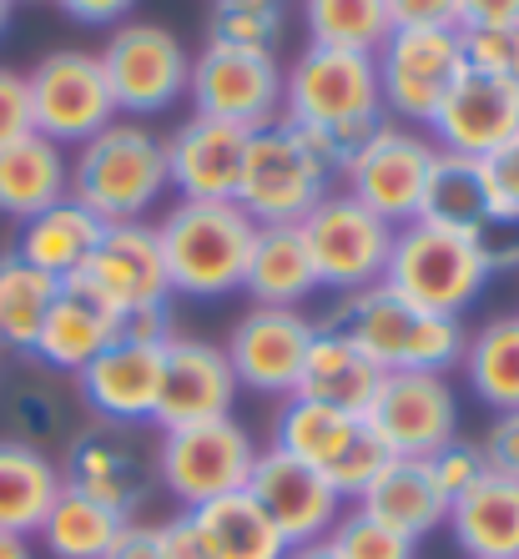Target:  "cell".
Returning a JSON list of instances; mask_svg holds the SVG:
<instances>
[{"label":"cell","instance_id":"obj_16","mask_svg":"<svg viewBox=\"0 0 519 559\" xmlns=\"http://www.w3.org/2000/svg\"><path fill=\"white\" fill-rule=\"evenodd\" d=\"M71 283H81L96 302H106L121 323L167 312V302H172L167 258H162V242H156L152 222H117V227H106L92 262Z\"/></svg>","mask_w":519,"mask_h":559},{"label":"cell","instance_id":"obj_22","mask_svg":"<svg viewBox=\"0 0 519 559\" xmlns=\"http://www.w3.org/2000/svg\"><path fill=\"white\" fill-rule=\"evenodd\" d=\"M247 495L258 499V509L283 530L287 545H312V539H328V530L343 514V499L338 489L312 474L308 464H298L283 449H258V464L247 474Z\"/></svg>","mask_w":519,"mask_h":559},{"label":"cell","instance_id":"obj_25","mask_svg":"<svg viewBox=\"0 0 519 559\" xmlns=\"http://www.w3.org/2000/svg\"><path fill=\"white\" fill-rule=\"evenodd\" d=\"M444 530L469 559H519V479L484 468V479L449 504Z\"/></svg>","mask_w":519,"mask_h":559},{"label":"cell","instance_id":"obj_12","mask_svg":"<svg viewBox=\"0 0 519 559\" xmlns=\"http://www.w3.org/2000/svg\"><path fill=\"white\" fill-rule=\"evenodd\" d=\"M303 248L312 258V273H318V287H333L343 298L364 293V287L384 283V267H389L393 252V233L384 217L353 202L349 192H328L308 217L298 222Z\"/></svg>","mask_w":519,"mask_h":559},{"label":"cell","instance_id":"obj_32","mask_svg":"<svg viewBox=\"0 0 519 559\" xmlns=\"http://www.w3.org/2000/svg\"><path fill=\"white\" fill-rule=\"evenodd\" d=\"M489 217H494V192H489V171H484L480 156H459V152L434 156L418 222H434V227L474 237Z\"/></svg>","mask_w":519,"mask_h":559},{"label":"cell","instance_id":"obj_15","mask_svg":"<svg viewBox=\"0 0 519 559\" xmlns=\"http://www.w3.org/2000/svg\"><path fill=\"white\" fill-rule=\"evenodd\" d=\"M192 117L227 121L243 131H262L283 117V66L273 51H247V46H202L192 56L187 81Z\"/></svg>","mask_w":519,"mask_h":559},{"label":"cell","instance_id":"obj_27","mask_svg":"<svg viewBox=\"0 0 519 559\" xmlns=\"http://www.w3.org/2000/svg\"><path fill=\"white\" fill-rule=\"evenodd\" d=\"M358 509L374 514L378 524H389L403 539H414V545L424 534L449 524V499L434 484L424 459H389V464L378 468V479L358 495Z\"/></svg>","mask_w":519,"mask_h":559},{"label":"cell","instance_id":"obj_23","mask_svg":"<svg viewBox=\"0 0 519 559\" xmlns=\"http://www.w3.org/2000/svg\"><path fill=\"white\" fill-rule=\"evenodd\" d=\"M247 136L252 131L227 127V121L187 117L167 136V182L182 202H237L247 162Z\"/></svg>","mask_w":519,"mask_h":559},{"label":"cell","instance_id":"obj_41","mask_svg":"<svg viewBox=\"0 0 519 559\" xmlns=\"http://www.w3.org/2000/svg\"><path fill=\"white\" fill-rule=\"evenodd\" d=\"M464 66L499 81H519V26H459Z\"/></svg>","mask_w":519,"mask_h":559},{"label":"cell","instance_id":"obj_39","mask_svg":"<svg viewBox=\"0 0 519 559\" xmlns=\"http://www.w3.org/2000/svg\"><path fill=\"white\" fill-rule=\"evenodd\" d=\"M11 439H26L36 443V449H46L51 439H66V393L56 389V383H46V378H21L11 389Z\"/></svg>","mask_w":519,"mask_h":559},{"label":"cell","instance_id":"obj_33","mask_svg":"<svg viewBox=\"0 0 519 559\" xmlns=\"http://www.w3.org/2000/svg\"><path fill=\"white\" fill-rule=\"evenodd\" d=\"M464 383L494 414H519V312H499L464 343Z\"/></svg>","mask_w":519,"mask_h":559},{"label":"cell","instance_id":"obj_24","mask_svg":"<svg viewBox=\"0 0 519 559\" xmlns=\"http://www.w3.org/2000/svg\"><path fill=\"white\" fill-rule=\"evenodd\" d=\"M121 328L127 323H121L117 312L106 308V302H96L81 283H61V293H56L51 312H46V323H40V333H36L31 358H36L46 373L76 378L106 343L117 338Z\"/></svg>","mask_w":519,"mask_h":559},{"label":"cell","instance_id":"obj_30","mask_svg":"<svg viewBox=\"0 0 519 559\" xmlns=\"http://www.w3.org/2000/svg\"><path fill=\"white\" fill-rule=\"evenodd\" d=\"M243 293L252 298V308H303L318 293V273H312L298 227H258L252 252H247Z\"/></svg>","mask_w":519,"mask_h":559},{"label":"cell","instance_id":"obj_34","mask_svg":"<svg viewBox=\"0 0 519 559\" xmlns=\"http://www.w3.org/2000/svg\"><path fill=\"white\" fill-rule=\"evenodd\" d=\"M202 534L212 545V559H287V539L268 514L258 509V499L247 495H227V499H212V504L192 509Z\"/></svg>","mask_w":519,"mask_h":559},{"label":"cell","instance_id":"obj_28","mask_svg":"<svg viewBox=\"0 0 519 559\" xmlns=\"http://www.w3.org/2000/svg\"><path fill=\"white\" fill-rule=\"evenodd\" d=\"M71 197V156L66 146L46 142L40 131L0 146V217L31 222L36 212Z\"/></svg>","mask_w":519,"mask_h":559},{"label":"cell","instance_id":"obj_10","mask_svg":"<svg viewBox=\"0 0 519 559\" xmlns=\"http://www.w3.org/2000/svg\"><path fill=\"white\" fill-rule=\"evenodd\" d=\"M96 56H102L111 102L127 121L172 111L192 81V51L182 46V36L167 26H152V21H121Z\"/></svg>","mask_w":519,"mask_h":559},{"label":"cell","instance_id":"obj_17","mask_svg":"<svg viewBox=\"0 0 519 559\" xmlns=\"http://www.w3.org/2000/svg\"><path fill=\"white\" fill-rule=\"evenodd\" d=\"M364 418L389 459H428L459 439V393L449 373H384Z\"/></svg>","mask_w":519,"mask_h":559},{"label":"cell","instance_id":"obj_51","mask_svg":"<svg viewBox=\"0 0 519 559\" xmlns=\"http://www.w3.org/2000/svg\"><path fill=\"white\" fill-rule=\"evenodd\" d=\"M106 559H162V549H156V524L131 520L127 530L117 534V545L106 549Z\"/></svg>","mask_w":519,"mask_h":559},{"label":"cell","instance_id":"obj_19","mask_svg":"<svg viewBox=\"0 0 519 559\" xmlns=\"http://www.w3.org/2000/svg\"><path fill=\"white\" fill-rule=\"evenodd\" d=\"M312 333L318 323L303 308H247L222 348L233 364L237 389L258 393V399H293Z\"/></svg>","mask_w":519,"mask_h":559},{"label":"cell","instance_id":"obj_48","mask_svg":"<svg viewBox=\"0 0 519 559\" xmlns=\"http://www.w3.org/2000/svg\"><path fill=\"white\" fill-rule=\"evenodd\" d=\"M389 21L399 26H444L459 31V0H389Z\"/></svg>","mask_w":519,"mask_h":559},{"label":"cell","instance_id":"obj_45","mask_svg":"<svg viewBox=\"0 0 519 559\" xmlns=\"http://www.w3.org/2000/svg\"><path fill=\"white\" fill-rule=\"evenodd\" d=\"M156 549H162V559H212V545L192 509H182L177 520L156 524Z\"/></svg>","mask_w":519,"mask_h":559},{"label":"cell","instance_id":"obj_21","mask_svg":"<svg viewBox=\"0 0 519 559\" xmlns=\"http://www.w3.org/2000/svg\"><path fill=\"white\" fill-rule=\"evenodd\" d=\"M519 131V81H499L484 71H459L449 96L428 121V142L459 156H494Z\"/></svg>","mask_w":519,"mask_h":559},{"label":"cell","instance_id":"obj_6","mask_svg":"<svg viewBox=\"0 0 519 559\" xmlns=\"http://www.w3.org/2000/svg\"><path fill=\"white\" fill-rule=\"evenodd\" d=\"M484 283H489V267L469 233H449L434 222H409L393 233L384 287L409 298L414 308H428L439 318H464L480 302Z\"/></svg>","mask_w":519,"mask_h":559},{"label":"cell","instance_id":"obj_36","mask_svg":"<svg viewBox=\"0 0 519 559\" xmlns=\"http://www.w3.org/2000/svg\"><path fill=\"white\" fill-rule=\"evenodd\" d=\"M61 283L46 277L40 267H31L21 252H0V353H26L36 348V333L51 312Z\"/></svg>","mask_w":519,"mask_h":559},{"label":"cell","instance_id":"obj_53","mask_svg":"<svg viewBox=\"0 0 519 559\" xmlns=\"http://www.w3.org/2000/svg\"><path fill=\"white\" fill-rule=\"evenodd\" d=\"M287 559H338V555H333L328 539H312V545H293L287 549Z\"/></svg>","mask_w":519,"mask_h":559},{"label":"cell","instance_id":"obj_1","mask_svg":"<svg viewBox=\"0 0 519 559\" xmlns=\"http://www.w3.org/2000/svg\"><path fill=\"white\" fill-rule=\"evenodd\" d=\"M283 121L323 131L338 152V171H343V162L368 142V131L389 121L374 56L303 46L298 61L283 71Z\"/></svg>","mask_w":519,"mask_h":559},{"label":"cell","instance_id":"obj_5","mask_svg":"<svg viewBox=\"0 0 519 559\" xmlns=\"http://www.w3.org/2000/svg\"><path fill=\"white\" fill-rule=\"evenodd\" d=\"M252 237H258V222L237 202H177L156 222V242H162V258H167L172 293L202 302L237 293Z\"/></svg>","mask_w":519,"mask_h":559},{"label":"cell","instance_id":"obj_46","mask_svg":"<svg viewBox=\"0 0 519 559\" xmlns=\"http://www.w3.org/2000/svg\"><path fill=\"white\" fill-rule=\"evenodd\" d=\"M484 171H489L494 212H509V217H519V131L494 156H484Z\"/></svg>","mask_w":519,"mask_h":559},{"label":"cell","instance_id":"obj_50","mask_svg":"<svg viewBox=\"0 0 519 559\" xmlns=\"http://www.w3.org/2000/svg\"><path fill=\"white\" fill-rule=\"evenodd\" d=\"M459 26H519V0H459Z\"/></svg>","mask_w":519,"mask_h":559},{"label":"cell","instance_id":"obj_38","mask_svg":"<svg viewBox=\"0 0 519 559\" xmlns=\"http://www.w3.org/2000/svg\"><path fill=\"white\" fill-rule=\"evenodd\" d=\"M278 31H283V0H212V11H208L212 46L273 51Z\"/></svg>","mask_w":519,"mask_h":559},{"label":"cell","instance_id":"obj_35","mask_svg":"<svg viewBox=\"0 0 519 559\" xmlns=\"http://www.w3.org/2000/svg\"><path fill=\"white\" fill-rule=\"evenodd\" d=\"M131 520H121L117 509L96 504V499L61 489V499L51 504V514L40 520L36 539L51 559H106V549L117 545V534Z\"/></svg>","mask_w":519,"mask_h":559},{"label":"cell","instance_id":"obj_42","mask_svg":"<svg viewBox=\"0 0 519 559\" xmlns=\"http://www.w3.org/2000/svg\"><path fill=\"white\" fill-rule=\"evenodd\" d=\"M424 464H428V474H434V484L444 489V499H449V504H455V499L464 495L474 479H484V468H489V464H484V449L474 439H449L444 449H434Z\"/></svg>","mask_w":519,"mask_h":559},{"label":"cell","instance_id":"obj_52","mask_svg":"<svg viewBox=\"0 0 519 559\" xmlns=\"http://www.w3.org/2000/svg\"><path fill=\"white\" fill-rule=\"evenodd\" d=\"M0 559H36V549H31L26 534H5V530H0Z\"/></svg>","mask_w":519,"mask_h":559},{"label":"cell","instance_id":"obj_18","mask_svg":"<svg viewBox=\"0 0 519 559\" xmlns=\"http://www.w3.org/2000/svg\"><path fill=\"white\" fill-rule=\"evenodd\" d=\"M61 484L96 499V504L117 509L121 520H142L146 499L156 489V464L142 443L131 439V429L96 424V429H81L76 439H66Z\"/></svg>","mask_w":519,"mask_h":559},{"label":"cell","instance_id":"obj_7","mask_svg":"<svg viewBox=\"0 0 519 559\" xmlns=\"http://www.w3.org/2000/svg\"><path fill=\"white\" fill-rule=\"evenodd\" d=\"M273 449L323 474L338 499H353V504L378 479V468L389 464V449L374 439L364 414H343V408L308 404V399H283L273 418Z\"/></svg>","mask_w":519,"mask_h":559},{"label":"cell","instance_id":"obj_44","mask_svg":"<svg viewBox=\"0 0 519 559\" xmlns=\"http://www.w3.org/2000/svg\"><path fill=\"white\" fill-rule=\"evenodd\" d=\"M36 131V117H31V86H26V71H11L0 66V146L21 142Z\"/></svg>","mask_w":519,"mask_h":559},{"label":"cell","instance_id":"obj_47","mask_svg":"<svg viewBox=\"0 0 519 559\" xmlns=\"http://www.w3.org/2000/svg\"><path fill=\"white\" fill-rule=\"evenodd\" d=\"M480 449H484V464H489L494 474L519 479V414H499V418H494Z\"/></svg>","mask_w":519,"mask_h":559},{"label":"cell","instance_id":"obj_37","mask_svg":"<svg viewBox=\"0 0 519 559\" xmlns=\"http://www.w3.org/2000/svg\"><path fill=\"white\" fill-rule=\"evenodd\" d=\"M303 26H308V46L374 56L393 21L389 0H303Z\"/></svg>","mask_w":519,"mask_h":559},{"label":"cell","instance_id":"obj_8","mask_svg":"<svg viewBox=\"0 0 519 559\" xmlns=\"http://www.w3.org/2000/svg\"><path fill=\"white\" fill-rule=\"evenodd\" d=\"M167 338H172V312H152V318L127 323L76 373L81 404L92 408L102 424H117V429L152 424L156 389H162V343Z\"/></svg>","mask_w":519,"mask_h":559},{"label":"cell","instance_id":"obj_29","mask_svg":"<svg viewBox=\"0 0 519 559\" xmlns=\"http://www.w3.org/2000/svg\"><path fill=\"white\" fill-rule=\"evenodd\" d=\"M102 233H106V222L81 207L76 197H66L56 207L36 212L31 222H21L15 252H21L31 267H40L46 277H56V283H71V277L92 262Z\"/></svg>","mask_w":519,"mask_h":559},{"label":"cell","instance_id":"obj_11","mask_svg":"<svg viewBox=\"0 0 519 559\" xmlns=\"http://www.w3.org/2000/svg\"><path fill=\"white\" fill-rule=\"evenodd\" d=\"M434 156L439 146L428 142L418 127H403V121H378L368 131V142L343 162L338 182L353 202H364L374 217H384L389 227H409L418 222L424 207V187L428 171H434Z\"/></svg>","mask_w":519,"mask_h":559},{"label":"cell","instance_id":"obj_54","mask_svg":"<svg viewBox=\"0 0 519 559\" xmlns=\"http://www.w3.org/2000/svg\"><path fill=\"white\" fill-rule=\"evenodd\" d=\"M11 11H15V0H0V36H5V26H11Z\"/></svg>","mask_w":519,"mask_h":559},{"label":"cell","instance_id":"obj_40","mask_svg":"<svg viewBox=\"0 0 519 559\" xmlns=\"http://www.w3.org/2000/svg\"><path fill=\"white\" fill-rule=\"evenodd\" d=\"M328 545L338 559H414V539L393 534L389 524H378L358 504L338 514V524L328 530Z\"/></svg>","mask_w":519,"mask_h":559},{"label":"cell","instance_id":"obj_3","mask_svg":"<svg viewBox=\"0 0 519 559\" xmlns=\"http://www.w3.org/2000/svg\"><path fill=\"white\" fill-rule=\"evenodd\" d=\"M167 192V136H156L146 121L117 117L71 152V197L106 227L146 222V212Z\"/></svg>","mask_w":519,"mask_h":559},{"label":"cell","instance_id":"obj_31","mask_svg":"<svg viewBox=\"0 0 519 559\" xmlns=\"http://www.w3.org/2000/svg\"><path fill=\"white\" fill-rule=\"evenodd\" d=\"M61 464L46 449L26 439H0V530L5 534H36L40 520L61 499Z\"/></svg>","mask_w":519,"mask_h":559},{"label":"cell","instance_id":"obj_49","mask_svg":"<svg viewBox=\"0 0 519 559\" xmlns=\"http://www.w3.org/2000/svg\"><path fill=\"white\" fill-rule=\"evenodd\" d=\"M56 11L66 21H76V26H102V31H117L131 11H137V0H56Z\"/></svg>","mask_w":519,"mask_h":559},{"label":"cell","instance_id":"obj_4","mask_svg":"<svg viewBox=\"0 0 519 559\" xmlns=\"http://www.w3.org/2000/svg\"><path fill=\"white\" fill-rule=\"evenodd\" d=\"M333 328H343L374 358L378 373H449V368H459L469 343L459 318L414 308L384 283L343 298V308L333 312Z\"/></svg>","mask_w":519,"mask_h":559},{"label":"cell","instance_id":"obj_2","mask_svg":"<svg viewBox=\"0 0 519 559\" xmlns=\"http://www.w3.org/2000/svg\"><path fill=\"white\" fill-rule=\"evenodd\" d=\"M338 182V152L323 131L278 117L247 136L237 207L258 227H298Z\"/></svg>","mask_w":519,"mask_h":559},{"label":"cell","instance_id":"obj_26","mask_svg":"<svg viewBox=\"0 0 519 559\" xmlns=\"http://www.w3.org/2000/svg\"><path fill=\"white\" fill-rule=\"evenodd\" d=\"M378 378L384 373H378L374 358H368L343 328L328 323L312 333V348H308V358H303V378H298V393H293V399L343 408V414H364V408L374 404Z\"/></svg>","mask_w":519,"mask_h":559},{"label":"cell","instance_id":"obj_13","mask_svg":"<svg viewBox=\"0 0 519 559\" xmlns=\"http://www.w3.org/2000/svg\"><path fill=\"white\" fill-rule=\"evenodd\" d=\"M374 66L378 92H384V117L403 121V127H428L464 71V46H459V31L399 26L374 51Z\"/></svg>","mask_w":519,"mask_h":559},{"label":"cell","instance_id":"obj_9","mask_svg":"<svg viewBox=\"0 0 519 559\" xmlns=\"http://www.w3.org/2000/svg\"><path fill=\"white\" fill-rule=\"evenodd\" d=\"M156 484L182 509H202L212 499L243 495L258 464V443L237 418H212L192 429H167L156 439Z\"/></svg>","mask_w":519,"mask_h":559},{"label":"cell","instance_id":"obj_43","mask_svg":"<svg viewBox=\"0 0 519 559\" xmlns=\"http://www.w3.org/2000/svg\"><path fill=\"white\" fill-rule=\"evenodd\" d=\"M474 248H480L489 277L519 273V217H509V212H494L480 233H474Z\"/></svg>","mask_w":519,"mask_h":559},{"label":"cell","instance_id":"obj_20","mask_svg":"<svg viewBox=\"0 0 519 559\" xmlns=\"http://www.w3.org/2000/svg\"><path fill=\"white\" fill-rule=\"evenodd\" d=\"M237 404V378L227 353L208 338H187L172 333L162 343V389H156V414L152 424L167 429H192V424H212V418H233Z\"/></svg>","mask_w":519,"mask_h":559},{"label":"cell","instance_id":"obj_14","mask_svg":"<svg viewBox=\"0 0 519 559\" xmlns=\"http://www.w3.org/2000/svg\"><path fill=\"white\" fill-rule=\"evenodd\" d=\"M26 86H31V117H36V131L56 146L92 142L96 131H106L121 117L117 102H111V86H106L102 56L81 51V46L46 51L26 71Z\"/></svg>","mask_w":519,"mask_h":559}]
</instances>
